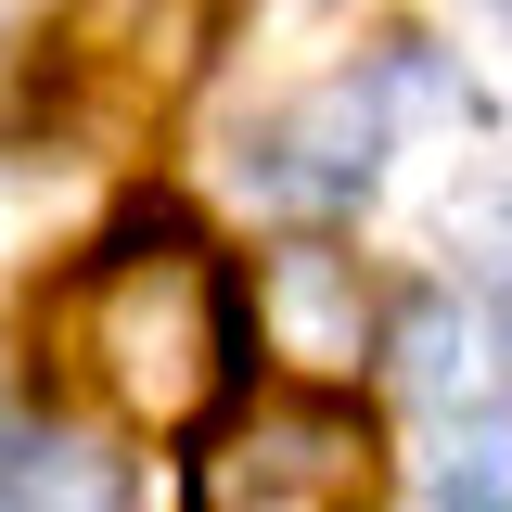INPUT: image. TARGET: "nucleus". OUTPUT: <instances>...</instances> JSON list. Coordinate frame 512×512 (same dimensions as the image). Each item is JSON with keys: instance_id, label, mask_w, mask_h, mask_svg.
I'll list each match as a JSON object with an SVG mask.
<instances>
[{"instance_id": "obj_1", "label": "nucleus", "mask_w": 512, "mask_h": 512, "mask_svg": "<svg viewBox=\"0 0 512 512\" xmlns=\"http://www.w3.org/2000/svg\"><path fill=\"white\" fill-rule=\"evenodd\" d=\"M64 359L141 436L205 423L218 384H231V282H218V256L180 218H128L64 295Z\"/></svg>"}, {"instance_id": "obj_2", "label": "nucleus", "mask_w": 512, "mask_h": 512, "mask_svg": "<svg viewBox=\"0 0 512 512\" xmlns=\"http://www.w3.org/2000/svg\"><path fill=\"white\" fill-rule=\"evenodd\" d=\"M372 423L346 397H256L192 461V512H372Z\"/></svg>"}, {"instance_id": "obj_3", "label": "nucleus", "mask_w": 512, "mask_h": 512, "mask_svg": "<svg viewBox=\"0 0 512 512\" xmlns=\"http://www.w3.org/2000/svg\"><path fill=\"white\" fill-rule=\"evenodd\" d=\"M384 141H397V116H384V90H359V77H333V90H295L282 116L244 128V192L256 205H295V218H333V205H359V192L384 180Z\"/></svg>"}, {"instance_id": "obj_4", "label": "nucleus", "mask_w": 512, "mask_h": 512, "mask_svg": "<svg viewBox=\"0 0 512 512\" xmlns=\"http://www.w3.org/2000/svg\"><path fill=\"white\" fill-rule=\"evenodd\" d=\"M256 333H269V359H295V372H359V346H372L359 256H333V244H282L269 269H256Z\"/></svg>"}, {"instance_id": "obj_5", "label": "nucleus", "mask_w": 512, "mask_h": 512, "mask_svg": "<svg viewBox=\"0 0 512 512\" xmlns=\"http://www.w3.org/2000/svg\"><path fill=\"white\" fill-rule=\"evenodd\" d=\"M397 372H410V397H436L448 423H474L500 397V372H512L500 295H423V308L397 320Z\"/></svg>"}, {"instance_id": "obj_6", "label": "nucleus", "mask_w": 512, "mask_h": 512, "mask_svg": "<svg viewBox=\"0 0 512 512\" xmlns=\"http://www.w3.org/2000/svg\"><path fill=\"white\" fill-rule=\"evenodd\" d=\"M0 512H128V474L90 436L39 423V436H0Z\"/></svg>"}, {"instance_id": "obj_7", "label": "nucleus", "mask_w": 512, "mask_h": 512, "mask_svg": "<svg viewBox=\"0 0 512 512\" xmlns=\"http://www.w3.org/2000/svg\"><path fill=\"white\" fill-rule=\"evenodd\" d=\"M436 512H512V410L448 423V448H436Z\"/></svg>"}, {"instance_id": "obj_8", "label": "nucleus", "mask_w": 512, "mask_h": 512, "mask_svg": "<svg viewBox=\"0 0 512 512\" xmlns=\"http://www.w3.org/2000/svg\"><path fill=\"white\" fill-rule=\"evenodd\" d=\"M448 244L461 256H487V269H512V167H487V180H448Z\"/></svg>"}]
</instances>
